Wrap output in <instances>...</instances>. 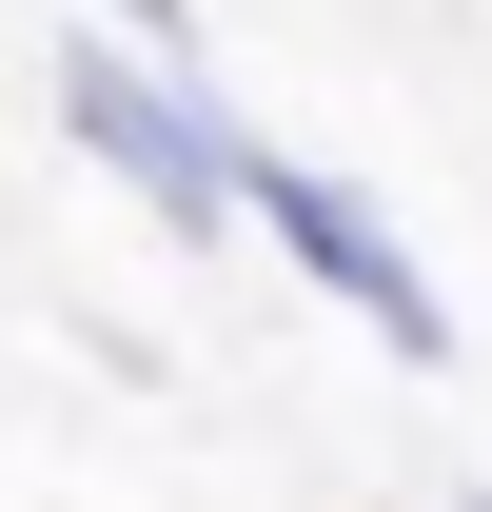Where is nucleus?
Here are the masks:
<instances>
[{"instance_id":"1","label":"nucleus","mask_w":492,"mask_h":512,"mask_svg":"<svg viewBox=\"0 0 492 512\" xmlns=\"http://www.w3.org/2000/svg\"><path fill=\"white\" fill-rule=\"evenodd\" d=\"M60 138L138 197V217H158V237H237V158H256V138L217 119V79H197V60L119 40V20H99V40H60Z\"/></svg>"},{"instance_id":"4","label":"nucleus","mask_w":492,"mask_h":512,"mask_svg":"<svg viewBox=\"0 0 492 512\" xmlns=\"http://www.w3.org/2000/svg\"><path fill=\"white\" fill-rule=\"evenodd\" d=\"M453 512H492V493H453Z\"/></svg>"},{"instance_id":"2","label":"nucleus","mask_w":492,"mask_h":512,"mask_svg":"<svg viewBox=\"0 0 492 512\" xmlns=\"http://www.w3.org/2000/svg\"><path fill=\"white\" fill-rule=\"evenodd\" d=\"M237 217H276V256H296V276H315V296H335V316L374 335V355L453 375V296L414 276V237H394V217H374V197L335 178V158H276V138H256V158H237Z\"/></svg>"},{"instance_id":"3","label":"nucleus","mask_w":492,"mask_h":512,"mask_svg":"<svg viewBox=\"0 0 492 512\" xmlns=\"http://www.w3.org/2000/svg\"><path fill=\"white\" fill-rule=\"evenodd\" d=\"M119 40H158V60H197V0H99Z\"/></svg>"}]
</instances>
